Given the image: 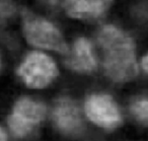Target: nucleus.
Here are the masks:
<instances>
[{
    "label": "nucleus",
    "instance_id": "obj_1",
    "mask_svg": "<svg viewBox=\"0 0 148 141\" xmlns=\"http://www.w3.org/2000/svg\"><path fill=\"white\" fill-rule=\"evenodd\" d=\"M105 52L103 66L107 75L115 81H127L138 72L134 43L129 36L114 25H106L99 33Z\"/></svg>",
    "mask_w": 148,
    "mask_h": 141
},
{
    "label": "nucleus",
    "instance_id": "obj_9",
    "mask_svg": "<svg viewBox=\"0 0 148 141\" xmlns=\"http://www.w3.org/2000/svg\"><path fill=\"white\" fill-rule=\"evenodd\" d=\"M131 112L140 123L148 126V100H135L131 106Z\"/></svg>",
    "mask_w": 148,
    "mask_h": 141
},
{
    "label": "nucleus",
    "instance_id": "obj_6",
    "mask_svg": "<svg viewBox=\"0 0 148 141\" xmlns=\"http://www.w3.org/2000/svg\"><path fill=\"white\" fill-rule=\"evenodd\" d=\"M54 120L63 132L76 134L81 131L82 120L77 106L68 98H62L56 104L54 109Z\"/></svg>",
    "mask_w": 148,
    "mask_h": 141
},
{
    "label": "nucleus",
    "instance_id": "obj_10",
    "mask_svg": "<svg viewBox=\"0 0 148 141\" xmlns=\"http://www.w3.org/2000/svg\"><path fill=\"white\" fill-rule=\"evenodd\" d=\"M142 66H143L144 70L148 73V54L144 56L143 59H142Z\"/></svg>",
    "mask_w": 148,
    "mask_h": 141
},
{
    "label": "nucleus",
    "instance_id": "obj_5",
    "mask_svg": "<svg viewBox=\"0 0 148 141\" xmlns=\"http://www.w3.org/2000/svg\"><path fill=\"white\" fill-rule=\"evenodd\" d=\"M86 115L93 123L114 128L121 123V116L114 100L108 94H92L85 102Z\"/></svg>",
    "mask_w": 148,
    "mask_h": 141
},
{
    "label": "nucleus",
    "instance_id": "obj_3",
    "mask_svg": "<svg viewBox=\"0 0 148 141\" xmlns=\"http://www.w3.org/2000/svg\"><path fill=\"white\" fill-rule=\"evenodd\" d=\"M25 84L32 88H42L51 82L58 74L56 64L48 55L32 52L17 70Z\"/></svg>",
    "mask_w": 148,
    "mask_h": 141
},
{
    "label": "nucleus",
    "instance_id": "obj_2",
    "mask_svg": "<svg viewBox=\"0 0 148 141\" xmlns=\"http://www.w3.org/2000/svg\"><path fill=\"white\" fill-rule=\"evenodd\" d=\"M23 33L27 42L37 47L67 53L68 47L60 32L48 21L23 9Z\"/></svg>",
    "mask_w": 148,
    "mask_h": 141
},
{
    "label": "nucleus",
    "instance_id": "obj_4",
    "mask_svg": "<svg viewBox=\"0 0 148 141\" xmlns=\"http://www.w3.org/2000/svg\"><path fill=\"white\" fill-rule=\"evenodd\" d=\"M46 108L29 98H21L16 102L13 113L8 119L11 131L18 137H23L32 131L45 117Z\"/></svg>",
    "mask_w": 148,
    "mask_h": 141
},
{
    "label": "nucleus",
    "instance_id": "obj_7",
    "mask_svg": "<svg viewBox=\"0 0 148 141\" xmlns=\"http://www.w3.org/2000/svg\"><path fill=\"white\" fill-rule=\"evenodd\" d=\"M110 3V1L103 0H70L64 2V7L71 17L95 19L107 10Z\"/></svg>",
    "mask_w": 148,
    "mask_h": 141
},
{
    "label": "nucleus",
    "instance_id": "obj_11",
    "mask_svg": "<svg viewBox=\"0 0 148 141\" xmlns=\"http://www.w3.org/2000/svg\"><path fill=\"white\" fill-rule=\"evenodd\" d=\"M0 141H6V135L1 127H0Z\"/></svg>",
    "mask_w": 148,
    "mask_h": 141
},
{
    "label": "nucleus",
    "instance_id": "obj_8",
    "mask_svg": "<svg viewBox=\"0 0 148 141\" xmlns=\"http://www.w3.org/2000/svg\"><path fill=\"white\" fill-rule=\"evenodd\" d=\"M70 68L77 71L89 72L95 68V59L93 57L91 45L85 38H79L75 44L72 55L66 60Z\"/></svg>",
    "mask_w": 148,
    "mask_h": 141
}]
</instances>
